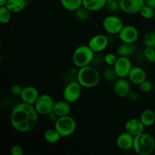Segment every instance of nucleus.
<instances>
[{
  "label": "nucleus",
  "instance_id": "1",
  "mask_svg": "<svg viewBox=\"0 0 155 155\" xmlns=\"http://www.w3.org/2000/svg\"><path fill=\"white\" fill-rule=\"evenodd\" d=\"M39 115L34 105L22 101L15 104L11 111V126L18 133H29L37 126Z\"/></svg>",
  "mask_w": 155,
  "mask_h": 155
},
{
  "label": "nucleus",
  "instance_id": "2",
  "mask_svg": "<svg viewBox=\"0 0 155 155\" xmlns=\"http://www.w3.org/2000/svg\"><path fill=\"white\" fill-rule=\"evenodd\" d=\"M101 76L99 72L91 65L79 68L77 74V80L82 87L90 89L96 86L99 83Z\"/></svg>",
  "mask_w": 155,
  "mask_h": 155
},
{
  "label": "nucleus",
  "instance_id": "3",
  "mask_svg": "<svg viewBox=\"0 0 155 155\" xmlns=\"http://www.w3.org/2000/svg\"><path fill=\"white\" fill-rule=\"evenodd\" d=\"M133 149L139 155H150L155 151V139L152 135L142 133L134 137Z\"/></svg>",
  "mask_w": 155,
  "mask_h": 155
},
{
  "label": "nucleus",
  "instance_id": "4",
  "mask_svg": "<svg viewBox=\"0 0 155 155\" xmlns=\"http://www.w3.org/2000/svg\"><path fill=\"white\" fill-rule=\"evenodd\" d=\"M95 58V52L88 45H79L73 52L72 61L77 68H81L83 67L90 65Z\"/></svg>",
  "mask_w": 155,
  "mask_h": 155
},
{
  "label": "nucleus",
  "instance_id": "5",
  "mask_svg": "<svg viewBox=\"0 0 155 155\" xmlns=\"http://www.w3.org/2000/svg\"><path fill=\"white\" fill-rule=\"evenodd\" d=\"M54 128L58 130L62 138L69 137L77 129V122L71 115L60 117L54 123Z\"/></svg>",
  "mask_w": 155,
  "mask_h": 155
},
{
  "label": "nucleus",
  "instance_id": "6",
  "mask_svg": "<svg viewBox=\"0 0 155 155\" xmlns=\"http://www.w3.org/2000/svg\"><path fill=\"white\" fill-rule=\"evenodd\" d=\"M102 26L106 33L111 35H118L124 27V24L120 17L110 15L103 19Z\"/></svg>",
  "mask_w": 155,
  "mask_h": 155
},
{
  "label": "nucleus",
  "instance_id": "7",
  "mask_svg": "<svg viewBox=\"0 0 155 155\" xmlns=\"http://www.w3.org/2000/svg\"><path fill=\"white\" fill-rule=\"evenodd\" d=\"M82 93V86L77 80L71 81L65 86L63 90V98L70 104L77 102L80 98Z\"/></svg>",
  "mask_w": 155,
  "mask_h": 155
},
{
  "label": "nucleus",
  "instance_id": "8",
  "mask_svg": "<svg viewBox=\"0 0 155 155\" xmlns=\"http://www.w3.org/2000/svg\"><path fill=\"white\" fill-rule=\"evenodd\" d=\"M54 103L55 101L51 95L48 94H42L35 103L34 107L39 115L47 116L53 111Z\"/></svg>",
  "mask_w": 155,
  "mask_h": 155
},
{
  "label": "nucleus",
  "instance_id": "9",
  "mask_svg": "<svg viewBox=\"0 0 155 155\" xmlns=\"http://www.w3.org/2000/svg\"><path fill=\"white\" fill-rule=\"evenodd\" d=\"M133 68L131 60L129 57L119 56L113 68L118 78H127Z\"/></svg>",
  "mask_w": 155,
  "mask_h": 155
},
{
  "label": "nucleus",
  "instance_id": "10",
  "mask_svg": "<svg viewBox=\"0 0 155 155\" xmlns=\"http://www.w3.org/2000/svg\"><path fill=\"white\" fill-rule=\"evenodd\" d=\"M120 10L127 15L139 13L142 6L145 4V0H118Z\"/></svg>",
  "mask_w": 155,
  "mask_h": 155
},
{
  "label": "nucleus",
  "instance_id": "11",
  "mask_svg": "<svg viewBox=\"0 0 155 155\" xmlns=\"http://www.w3.org/2000/svg\"><path fill=\"white\" fill-rule=\"evenodd\" d=\"M117 36L121 42L135 43L139 39V34L136 27L133 25H124Z\"/></svg>",
  "mask_w": 155,
  "mask_h": 155
},
{
  "label": "nucleus",
  "instance_id": "12",
  "mask_svg": "<svg viewBox=\"0 0 155 155\" xmlns=\"http://www.w3.org/2000/svg\"><path fill=\"white\" fill-rule=\"evenodd\" d=\"M108 38L103 34H96L90 38L87 45L95 53L104 51L108 46Z\"/></svg>",
  "mask_w": 155,
  "mask_h": 155
},
{
  "label": "nucleus",
  "instance_id": "13",
  "mask_svg": "<svg viewBox=\"0 0 155 155\" xmlns=\"http://www.w3.org/2000/svg\"><path fill=\"white\" fill-rule=\"evenodd\" d=\"M114 92L117 97L127 98L131 92L130 81L126 78H118L114 84Z\"/></svg>",
  "mask_w": 155,
  "mask_h": 155
},
{
  "label": "nucleus",
  "instance_id": "14",
  "mask_svg": "<svg viewBox=\"0 0 155 155\" xmlns=\"http://www.w3.org/2000/svg\"><path fill=\"white\" fill-rule=\"evenodd\" d=\"M124 128H125L126 132L135 137V136L144 133L145 127L139 118H131L126 122Z\"/></svg>",
  "mask_w": 155,
  "mask_h": 155
},
{
  "label": "nucleus",
  "instance_id": "15",
  "mask_svg": "<svg viewBox=\"0 0 155 155\" xmlns=\"http://www.w3.org/2000/svg\"><path fill=\"white\" fill-rule=\"evenodd\" d=\"M39 95H40V94L39 93V91L36 87L28 86L24 88L20 98L23 102L34 105Z\"/></svg>",
  "mask_w": 155,
  "mask_h": 155
},
{
  "label": "nucleus",
  "instance_id": "16",
  "mask_svg": "<svg viewBox=\"0 0 155 155\" xmlns=\"http://www.w3.org/2000/svg\"><path fill=\"white\" fill-rule=\"evenodd\" d=\"M134 143V136L127 132H124L117 138V146L121 151H129L132 149Z\"/></svg>",
  "mask_w": 155,
  "mask_h": 155
},
{
  "label": "nucleus",
  "instance_id": "17",
  "mask_svg": "<svg viewBox=\"0 0 155 155\" xmlns=\"http://www.w3.org/2000/svg\"><path fill=\"white\" fill-rule=\"evenodd\" d=\"M128 79L134 85L139 86L146 80V73L145 70L139 66H133L130 74L128 75Z\"/></svg>",
  "mask_w": 155,
  "mask_h": 155
},
{
  "label": "nucleus",
  "instance_id": "18",
  "mask_svg": "<svg viewBox=\"0 0 155 155\" xmlns=\"http://www.w3.org/2000/svg\"><path fill=\"white\" fill-rule=\"evenodd\" d=\"M53 112L58 117L70 115L71 112V105H70V103L65 101L64 99L61 100V101H55L54 107H53Z\"/></svg>",
  "mask_w": 155,
  "mask_h": 155
},
{
  "label": "nucleus",
  "instance_id": "19",
  "mask_svg": "<svg viewBox=\"0 0 155 155\" xmlns=\"http://www.w3.org/2000/svg\"><path fill=\"white\" fill-rule=\"evenodd\" d=\"M107 0H83V7L90 12L101 11L105 8Z\"/></svg>",
  "mask_w": 155,
  "mask_h": 155
},
{
  "label": "nucleus",
  "instance_id": "20",
  "mask_svg": "<svg viewBox=\"0 0 155 155\" xmlns=\"http://www.w3.org/2000/svg\"><path fill=\"white\" fill-rule=\"evenodd\" d=\"M27 5V0H8L5 6L12 14H18L23 12Z\"/></svg>",
  "mask_w": 155,
  "mask_h": 155
},
{
  "label": "nucleus",
  "instance_id": "21",
  "mask_svg": "<svg viewBox=\"0 0 155 155\" xmlns=\"http://www.w3.org/2000/svg\"><path fill=\"white\" fill-rule=\"evenodd\" d=\"M136 51L135 43H126L122 42L117 48V54L120 57H129L131 56Z\"/></svg>",
  "mask_w": 155,
  "mask_h": 155
},
{
  "label": "nucleus",
  "instance_id": "22",
  "mask_svg": "<svg viewBox=\"0 0 155 155\" xmlns=\"http://www.w3.org/2000/svg\"><path fill=\"white\" fill-rule=\"evenodd\" d=\"M139 119L145 127H151L155 123V112L151 109H146L141 114Z\"/></svg>",
  "mask_w": 155,
  "mask_h": 155
},
{
  "label": "nucleus",
  "instance_id": "23",
  "mask_svg": "<svg viewBox=\"0 0 155 155\" xmlns=\"http://www.w3.org/2000/svg\"><path fill=\"white\" fill-rule=\"evenodd\" d=\"M61 136L60 133L58 132V130L55 128L48 129L44 133V139L48 143H57L58 142L61 140Z\"/></svg>",
  "mask_w": 155,
  "mask_h": 155
},
{
  "label": "nucleus",
  "instance_id": "24",
  "mask_svg": "<svg viewBox=\"0 0 155 155\" xmlns=\"http://www.w3.org/2000/svg\"><path fill=\"white\" fill-rule=\"evenodd\" d=\"M61 5L68 12H76L83 6V0H59Z\"/></svg>",
  "mask_w": 155,
  "mask_h": 155
},
{
  "label": "nucleus",
  "instance_id": "25",
  "mask_svg": "<svg viewBox=\"0 0 155 155\" xmlns=\"http://www.w3.org/2000/svg\"><path fill=\"white\" fill-rule=\"evenodd\" d=\"M12 12L5 5L0 6V22L2 24H7L12 19Z\"/></svg>",
  "mask_w": 155,
  "mask_h": 155
},
{
  "label": "nucleus",
  "instance_id": "26",
  "mask_svg": "<svg viewBox=\"0 0 155 155\" xmlns=\"http://www.w3.org/2000/svg\"><path fill=\"white\" fill-rule=\"evenodd\" d=\"M154 13H155V11L154 9L146 4H145L143 6H142L140 12H139V14H140L141 16H142L144 19H146V20L153 19L154 16Z\"/></svg>",
  "mask_w": 155,
  "mask_h": 155
},
{
  "label": "nucleus",
  "instance_id": "27",
  "mask_svg": "<svg viewBox=\"0 0 155 155\" xmlns=\"http://www.w3.org/2000/svg\"><path fill=\"white\" fill-rule=\"evenodd\" d=\"M143 43L145 47L155 48V32L150 31L145 33L143 38Z\"/></svg>",
  "mask_w": 155,
  "mask_h": 155
},
{
  "label": "nucleus",
  "instance_id": "28",
  "mask_svg": "<svg viewBox=\"0 0 155 155\" xmlns=\"http://www.w3.org/2000/svg\"><path fill=\"white\" fill-rule=\"evenodd\" d=\"M103 77L107 82H115L118 79L117 75L115 73L114 68H106L103 72Z\"/></svg>",
  "mask_w": 155,
  "mask_h": 155
},
{
  "label": "nucleus",
  "instance_id": "29",
  "mask_svg": "<svg viewBox=\"0 0 155 155\" xmlns=\"http://www.w3.org/2000/svg\"><path fill=\"white\" fill-rule=\"evenodd\" d=\"M105 8L111 13H117L118 11L120 10L119 1L118 0H107Z\"/></svg>",
  "mask_w": 155,
  "mask_h": 155
},
{
  "label": "nucleus",
  "instance_id": "30",
  "mask_svg": "<svg viewBox=\"0 0 155 155\" xmlns=\"http://www.w3.org/2000/svg\"><path fill=\"white\" fill-rule=\"evenodd\" d=\"M75 12V15H76V18H77L78 20L80 21H86V20L89 18V10H87L86 8H85L84 7H80V8L77 9Z\"/></svg>",
  "mask_w": 155,
  "mask_h": 155
},
{
  "label": "nucleus",
  "instance_id": "31",
  "mask_svg": "<svg viewBox=\"0 0 155 155\" xmlns=\"http://www.w3.org/2000/svg\"><path fill=\"white\" fill-rule=\"evenodd\" d=\"M143 54L146 60L151 63H155V48L145 47L143 51Z\"/></svg>",
  "mask_w": 155,
  "mask_h": 155
},
{
  "label": "nucleus",
  "instance_id": "32",
  "mask_svg": "<svg viewBox=\"0 0 155 155\" xmlns=\"http://www.w3.org/2000/svg\"><path fill=\"white\" fill-rule=\"evenodd\" d=\"M118 57L117 56L116 54L112 52H108L104 56V61L107 66L109 67H114V65L116 63Z\"/></svg>",
  "mask_w": 155,
  "mask_h": 155
},
{
  "label": "nucleus",
  "instance_id": "33",
  "mask_svg": "<svg viewBox=\"0 0 155 155\" xmlns=\"http://www.w3.org/2000/svg\"><path fill=\"white\" fill-rule=\"evenodd\" d=\"M139 89L140 91L143 93H148V92H151L153 89V84L151 81L149 80H145L143 83H141L139 85Z\"/></svg>",
  "mask_w": 155,
  "mask_h": 155
},
{
  "label": "nucleus",
  "instance_id": "34",
  "mask_svg": "<svg viewBox=\"0 0 155 155\" xmlns=\"http://www.w3.org/2000/svg\"><path fill=\"white\" fill-rule=\"evenodd\" d=\"M24 88V87H23L19 84H14L11 86L10 92L12 95H15V96H21Z\"/></svg>",
  "mask_w": 155,
  "mask_h": 155
},
{
  "label": "nucleus",
  "instance_id": "35",
  "mask_svg": "<svg viewBox=\"0 0 155 155\" xmlns=\"http://www.w3.org/2000/svg\"><path fill=\"white\" fill-rule=\"evenodd\" d=\"M11 154L12 155H24V150L19 145H14L11 148Z\"/></svg>",
  "mask_w": 155,
  "mask_h": 155
},
{
  "label": "nucleus",
  "instance_id": "36",
  "mask_svg": "<svg viewBox=\"0 0 155 155\" xmlns=\"http://www.w3.org/2000/svg\"><path fill=\"white\" fill-rule=\"evenodd\" d=\"M129 96H130V99H132L133 101H137V100L139 99V94H138L137 92H130V95H129Z\"/></svg>",
  "mask_w": 155,
  "mask_h": 155
},
{
  "label": "nucleus",
  "instance_id": "37",
  "mask_svg": "<svg viewBox=\"0 0 155 155\" xmlns=\"http://www.w3.org/2000/svg\"><path fill=\"white\" fill-rule=\"evenodd\" d=\"M145 4L152 8L155 11V0H145Z\"/></svg>",
  "mask_w": 155,
  "mask_h": 155
},
{
  "label": "nucleus",
  "instance_id": "38",
  "mask_svg": "<svg viewBox=\"0 0 155 155\" xmlns=\"http://www.w3.org/2000/svg\"><path fill=\"white\" fill-rule=\"evenodd\" d=\"M8 0H0V6L2 5H5L7 3Z\"/></svg>",
  "mask_w": 155,
  "mask_h": 155
},
{
  "label": "nucleus",
  "instance_id": "39",
  "mask_svg": "<svg viewBox=\"0 0 155 155\" xmlns=\"http://www.w3.org/2000/svg\"><path fill=\"white\" fill-rule=\"evenodd\" d=\"M154 21H155V13H154Z\"/></svg>",
  "mask_w": 155,
  "mask_h": 155
},
{
  "label": "nucleus",
  "instance_id": "40",
  "mask_svg": "<svg viewBox=\"0 0 155 155\" xmlns=\"http://www.w3.org/2000/svg\"><path fill=\"white\" fill-rule=\"evenodd\" d=\"M154 154H155V151H154Z\"/></svg>",
  "mask_w": 155,
  "mask_h": 155
},
{
  "label": "nucleus",
  "instance_id": "41",
  "mask_svg": "<svg viewBox=\"0 0 155 155\" xmlns=\"http://www.w3.org/2000/svg\"><path fill=\"white\" fill-rule=\"evenodd\" d=\"M154 132H155V130H154Z\"/></svg>",
  "mask_w": 155,
  "mask_h": 155
}]
</instances>
